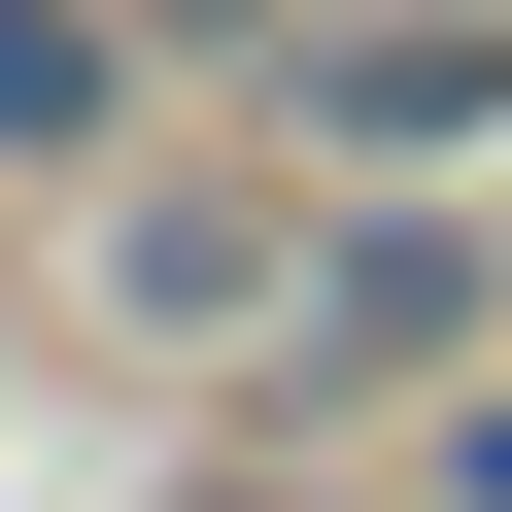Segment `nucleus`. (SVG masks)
Here are the masks:
<instances>
[{
    "mask_svg": "<svg viewBox=\"0 0 512 512\" xmlns=\"http://www.w3.org/2000/svg\"><path fill=\"white\" fill-rule=\"evenodd\" d=\"M205 512H410V478H342V444H239V478H205Z\"/></svg>",
    "mask_w": 512,
    "mask_h": 512,
    "instance_id": "obj_6",
    "label": "nucleus"
},
{
    "mask_svg": "<svg viewBox=\"0 0 512 512\" xmlns=\"http://www.w3.org/2000/svg\"><path fill=\"white\" fill-rule=\"evenodd\" d=\"M478 308H512L478 205H342V171H308V308H274V376H239V410H274V444H410V410L478 376Z\"/></svg>",
    "mask_w": 512,
    "mask_h": 512,
    "instance_id": "obj_3",
    "label": "nucleus"
},
{
    "mask_svg": "<svg viewBox=\"0 0 512 512\" xmlns=\"http://www.w3.org/2000/svg\"><path fill=\"white\" fill-rule=\"evenodd\" d=\"M239 137L342 171V205H478V171H512V0H308Z\"/></svg>",
    "mask_w": 512,
    "mask_h": 512,
    "instance_id": "obj_2",
    "label": "nucleus"
},
{
    "mask_svg": "<svg viewBox=\"0 0 512 512\" xmlns=\"http://www.w3.org/2000/svg\"><path fill=\"white\" fill-rule=\"evenodd\" d=\"M410 512H512V376H444V410H410Z\"/></svg>",
    "mask_w": 512,
    "mask_h": 512,
    "instance_id": "obj_5",
    "label": "nucleus"
},
{
    "mask_svg": "<svg viewBox=\"0 0 512 512\" xmlns=\"http://www.w3.org/2000/svg\"><path fill=\"white\" fill-rule=\"evenodd\" d=\"M171 103H205V69H171V0H0V205H103Z\"/></svg>",
    "mask_w": 512,
    "mask_h": 512,
    "instance_id": "obj_4",
    "label": "nucleus"
},
{
    "mask_svg": "<svg viewBox=\"0 0 512 512\" xmlns=\"http://www.w3.org/2000/svg\"><path fill=\"white\" fill-rule=\"evenodd\" d=\"M69 308H103L137 376H274V308H308V171L171 103V137H137L103 205H69Z\"/></svg>",
    "mask_w": 512,
    "mask_h": 512,
    "instance_id": "obj_1",
    "label": "nucleus"
},
{
    "mask_svg": "<svg viewBox=\"0 0 512 512\" xmlns=\"http://www.w3.org/2000/svg\"><path fill=\"white\" fill-rule=\"evenodd\" d=\"M274 35H308V0H171V69H274Z\"/></svg>",
    "mask_w": 512,
    "mask_h": 512,
    "instance_id": "obj_7",
    "label": "nucleus"
}]
</instances>
